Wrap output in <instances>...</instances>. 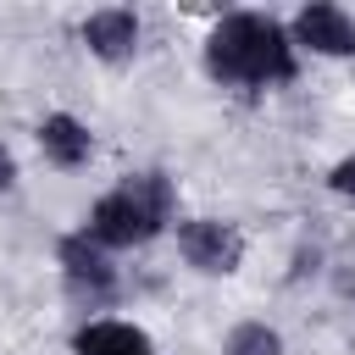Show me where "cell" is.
Returning a JSON list of instances; mask_svg holds the SVG:
<instances>
[{
  "mask_svg": "<svg viewBox=\"0 0 355 355\" xmlns=\"http://www.w3.org/2000/svg\"><path fill=\"white\" fill-rule=\"evenodd\" d=\"M205 67L222 83L272 89L294 78V33L266 11H227L205 39Z\"/></svg>",
  "mask_w": 355,
  "mask_h": 355,
  "instance_id": "6da1fadb",
  "label": "cell"
},
{
  "mask_svg": "<svg viewBox=\"0 0 355 355\" xmlns=\"http://www.w3.org/2000/svg\"><path fill=\"white\" fill-rule=\"evenodd\" d=\"M178 211V189L166 172H133L122 189L100 194L94 211H89V239L100 250H133V244H150Z\"/></svg>",
  "mask_w": 355,
  "mask_h": 355,
  "instance_id": "7a4b0ae2",
  "label": "cell"
},
{
  "mask_svg": "<svg viewBox=\"0 0 355 355\" xmlns=\"http://www.w3.org/2000/svg\"><path fill=\"white\" fill-rule=\"evenodd\" d=\"M178 255L205 277H227L244 261V233L216 216H189V222H178Z\"/></svg>",
  "mask_w": 355,
  "mask_h": 355,
  "instance_id": "3957f363",
  "label": "cell"
},
{
  "mask_svg": "<svg viewBox=\"0 0 355 355\" xmlns=\"http://www.w3.org/2000/svg\"><path fill=\"white\" fill-rule=\"evenodd\" d=\"M55 255H61V272H67V294H72L78 305L100 311V305L116 300V266H111V255H105L89 233H67Z\"/></svg>",
  "mask_w": 355,
  "mask_h": 355,
  "instance_id": "277c9868",
  "label": "cell"
},
{
  "mask_svg": "<svg viewBox=\"0 0 355 355\" xmlns=\"http://www.w3.org/2000/svg\"><path fill=\"white\" fill-rule=\"evenodd\" d=\"M294 44H305L316 55H355V17L344 6L311 0L294 11Z\"/></svg>",
  "mask_w": 355,
  "mask_h": 355,
  "instance_id": "5b68a950",
  "label": "cell"
},
{
  "mask_svg": "<svg viewBox=\"0 0 355 355\" xmlns=\"http://www.w3.org/2000/svg\"><path fill=\"white\" fill-rule=\"evenodd\" d=\"M83 44H89L100 61L122 67V61H133V50H139V17H133L128 6H105V11L83 17Z\"/></svg>",
  "mask_w": 355,
  "mask_h": 355,
  "instance_id": "8992f818",
  "label": "cell"
},
{
  "mask_svg": "<svg viewBox=\"0 0 355 355\" xmlns=\"http://www.w3.org/2000/svg\"><path fill=\"white\" fill-rule=\"evenodd\" d=\"M78 355H155L150 333L133 327V322H116V316H100V322H83L78 338H72Z\"/></svg>",
  "mask_w": 355,
  "mask_h": 355,
  "instance_id": "52a82bcc",
  "label": "cell"
},
{
  "mask_svg": "<svg viewBox=\"0 0 355 355\" xmlns=\"http://www.w3.org/2000/svg\"><path fill=\"white\" fill-rule=\"evenodd\" d=\"M39 150H44V161H55V166H83V161L94 155V133H89L72 111H50V116L39 122Z\"/></svg>",
  "mask_w": 355,
  "mask_h": 355,
  "instance_id": "ba28073f",
  "label": "cell"
},
{
  "mask_svg": "<svg viewBox=\"0 0 355 355\" xmlns=\"http://www.w3.org/2000/svg\"><path fill=\"white\" fill-rule=\"evenodd\" d=\"M222 355H283V338H277V327H266V322H239V327L227 333Z\"/></svg>",
  "mask_w": 355,
  "mask_h": 355,
  "instance_id": "9c48e42d",
  "label": "cell"
},
{
  "mask_svg": "<svg viewBox=\"0 0 355 355\" xmlns=\"http://www.w3.org/2000/svg\"><path fill=\"white\" fill-rule=\"evenodd\" d=\"M327 189H333V194H344V200H355V155H344V161L327 172Z\"/></svg>",
  "mask_w": 355,
  "mask_h": 355,
  "instance_id": "30bf717a",
  "label": "cell"
},
{
  "mask_svg": "<svg viewBox=\"0 0 355 355\" xmlns=\"http://www.w3.org/2000/svg\"><path fill=\"white\" fill-rule=\"evenodd\" d=\"M11 183H17V161H11V150L0 144V194H6Z\"/></svg>",
  "mask_w": 355,
  "mask_h": 355,
  "instance_id": "8fae6325",
  "label": "cell"
}]
</instances>
